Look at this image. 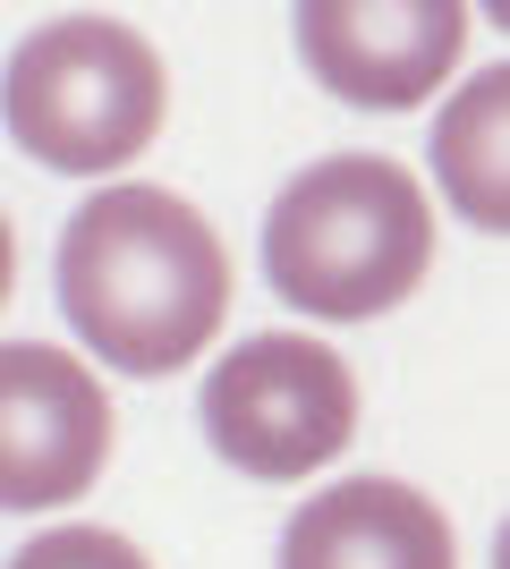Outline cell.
Wrapping results in <instances>:
<instances>
[{
    "mask_svg": "<svg viewBox=\"0 0 510 569\" xmlns=\"http://www.w3.org/2000/svg\"><path fill=\"white\" fill-rule=\"evenodd\" d=\"M60 323L128 382L179 375L230 315V247L188 196L120 179L94 188L51 256Z\"/></svg>",
    "mask_w": 510,
    "mask_h": 569,
    "instance_id": "obj_1",
    "label": "cell"
},
{
    "mask_svg": "<svg viewBox=\"0 0 510 569\" xmlns=\"http://www.w3.org/2000/svg\"><path fill=\"white\" fill-rule=\"evenodd\" d=\"M434 263V204L391 153H323L272 196L264 281L316 323H374Z\"/></svg>",
    "mask_w": 510,
    "mask_h": 569,
    "instance_id": "obj_2",
    "label": "cell"
},
{
    "mask_svg": "<svg viewBox=\"0 0 510 569\" xmlns=\"http://www.w3.org/2000/svg\"><path fill=\"white\" fill-rule=\"evenodd\" d=\"M170 69L120 18H51L0 69V119L26 162L60 179H111L162 137Z\"/></svg>",
    "mask_w": 510,
    "mask_h": 569,
    "instance_id": "obj_3",
    "label": "cell"
},
{
    "mask_svg": "<svg viewBox=\"0 0 510 569\" xmlns=\"http://www.w3.org/2000/svg\"><path fill=\"white\" fill-rule=\"evenodd\" d=\"M196 408H204V442L221 468L256 476V485H298L349 451L358 375L316 332H256L213 357Z\"/></svg>",
    "mask_w": 510,
    "mask_h": 569,
    "instance_id": "obj_4",
    "label": "cell"
},
{
    "mask_svg": "<svg viewBox=\"0 0 510 569\" xmlns=\"http://www.w3.org/2000/svg\"><path fill=\"white\" fill-rule=\"evenodd\" d=\"M120 408L86 357L51 340H0V510H69L102 485Z\"/></svg>",
    "mask_w": 510,
    "mask_h": 569,
    "instance_id": "obj_5",
    "label": "cell"
},
{
    "mask_svg": "<svg viewBox=\"0 0 510 569\" xmlns=\"http://www.w3.org/2000/svg\"><path fill=\"white\" fill-rule=\"evenodd\" d=\"M468 0H298V60L349 111H417L460 77Z\"/></svg>",
    "mask_w": 510,
    "mask_h": 569,
    "instance_id": "obj_6",
    "label": "cell"
},
{
    "mask_svg": "<svg viewBox=\"0 0 510 569\" xmlns=\"http://www.w3.org/2000/svg\"><path fill=\"white\" fill-rule=\"evenodd\" d=\"M281 569H460V536L400 476H340L290 510Z\"/></svg>",
    "mask_w": 510,
    "mask_h": 569,
    "instance_id": "obj_7",
    "label": "cell"
},
{
    "mask_svg": "<svg viewBox=\"0 0 510 569\" xmlns=\"http://www.w3.org/2000/svg\"><path fill=\"white\" fill-rule=\"evenodd\" d=\"M502 137H510V60H493V69L460 77V94L442 102L434 137H426L434 144V179L468 230H502L510 221V170H502L510 144Z\"/></svg>",
    "mask_w": 510,
    "mask_h": 569,
    "instance_id": "obj_8",
    "label": "cell"
},
{
    "mask_svg": "<svg viewBox=\"0 0 510 569\" xmlns=\"http://www.w3.org/2000/svg\"><path fill=\"white\" fill-rule=\"evenodd\" d=\"M9 569H153V561L120 527H43L34 545L9 552Z\"/></svg>",
    "mask_w": 510,
    "mask_h": 569,
    "instance_id": "obj_9",
    "label": "cell"
},
{
    "mask_svg": "<svg viewBox=\"0 0 510 569\" xmlns=\"http://www.w3.org/2000/svg\"><path fill=\"white\" fill-rule=\"evenodd\" d=\"M9 289H18V238H9V213H0V307H9Z\"/></svg>",
    "mask_w": 510,
    "mask_h": 569,
    "instance_id": "obj_10",
    "label": "cell"
},
{
    "mask_svg": "<svg viewBox=\"0 0 510 569\" xmlns=\"http://www.w3.org/2000/svg\"><path fill=\"white\" fill-rule=\"evenodd\" d=\"M477 9H486V18H510V9H502V0H477Z\"/></svg>",
    "mask_w": 510,
    "mask_h": 569,
    "instance_id": "obj_11",
    "label": "cell"
}]
</instances>
